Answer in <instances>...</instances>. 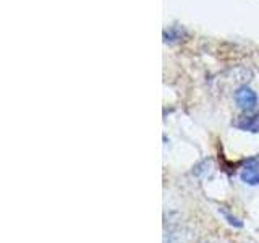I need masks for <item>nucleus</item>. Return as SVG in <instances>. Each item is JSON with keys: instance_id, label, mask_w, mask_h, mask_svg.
<instances>
[{"instance_id": "1", "label": "nucleus", "mask_w": 259, "mask_h": 243, "mask_svg": "<svg viewBox=\"0 0 259 243\" xmlns=\"http://www.w3.org/2000/svg\"><path fill=\"white\" fill-rule=\"evenodd\" d=\"M235 102L241 109V110H253L257 105V96L251 88L248 86H241L240 89L235 91Z\"/></svg>"}, {"instance_id": "2", "label": "nucleus", "mask_w": 259, "mask_h": 243, "mask_svg": "<svg viewBox=\"0 0 259 243\" xmlns=\"http://www.w3.org/2000/svg\"><path fill=\"white\" fill-rule=\"evenodd\" d=\"M240 178H241V182H245L246 185H251V186L259 185V166L256 164V159H251L249 164L243 167Z\"/></svg>"}, {"instance_id": "3", "label": "nucleus", "mask_w": 259, "mask_h": 243, "mask_svg": "<svg viewBox=\"0 0 259 243\" xmlns=\"http://www.w3.org/2000/svg\"><path fill=\"white\" fill-rule=\"evenodd\" d=\"M233 125L238 130H243V132H253V133H259V113L256 115H245L240 117L238 120L233 122Z\"/></svg>"}, {"instance_id": "4", "label": "nucleus", "mask_w": 259, "mask_h": 243, "mask_svg": "<svg viewBox=\"0 0 259 243\" xmlns=\"http://www.w3.org/2000/svg\"><path fill=\"white\" fill-rule=\"evenodd\" d=\"M221 213H222V216L227 219V222H229L230 225H233V227H243V222L240 221V219L232 216V214H229V211H225L224 208H221Z\"/></svg>"}]
</instances>
